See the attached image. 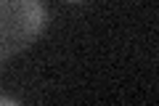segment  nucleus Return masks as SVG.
<instances>
[{
	"mask_svg": "<svg viewBox=\"0 0 159 106\" xmlns=\"http://www.w3.org/2000/svg\"><path fill=\"white\" fill-rule=\"evenodd\" d=\"M66 3H82V0H66Z\"/></svg>",
	"mask_w": 159,
	"mask_h": 106,
	"instance_id": "f257e3e1",
	"label": "nucleus"
}]
</instances>
